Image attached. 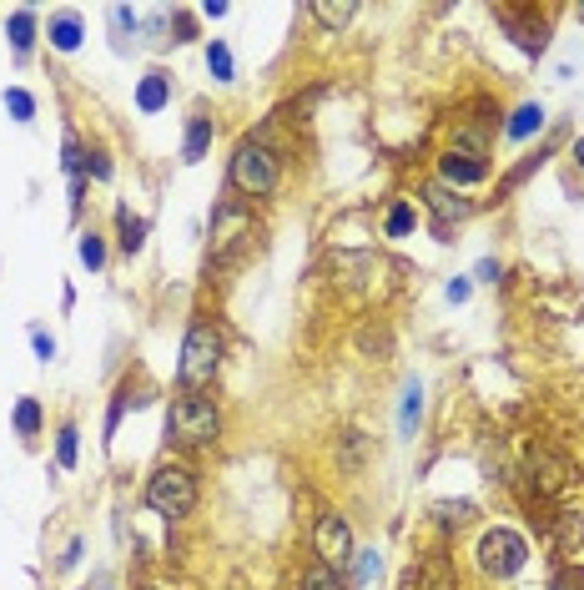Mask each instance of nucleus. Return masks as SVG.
Returning a JSON list of instances; mask_svg holds the SVG:
<instances>
[{
    "instance_id": "1",
    "label": "nucleus",
    "mask_w": 584,
    "mask_h": 590,
    "mask_svg": "<svg viewBox=\"0 0 584 590\" xmlns=\"http://www.w3.org/2000/svg\"><path fill=\"white\" fill-rule=\"evenodd\" d=\"M257 238H262V222H257L252 202H242V197H222L217 212H212V248H207L212 263H217V268L242 263V258L257 248Z\"/></svg>"
},
{
    "instance_id": "2",
    "label": "nucleus",
    "mask_w": 584,
    "mask_h": 590,
    "mask_svg": "<svg viewBox=\"0 0 584 590\" xmlns=\"http://www.w3.org/2000/svg\"><path fill=\"white\" fill-rule=\"evenodd\" d=\"M217 369H222V333H217V323L197 318V323L187 328V338H182L177 379H182L187 394H197V389H207V384L217 379Z\"/></svg>"
},
{
    "instance_id": "3",
    "label": "nucleus",
    "mask_w": 584,
    "mask_h": 590,
    "mask_svg": "<svg viewBox=\"0 0 584 590\" xmlns=\"http://www.w3.org/2000/svg\"><path fill=\"white\" fill-rule=\"evenodd\" d=\"M227 177H232V187H237L242 197H272L277 182H282V162H277V152H272L262 137H247V142H237Z\"/></svg>"
},
{
    "instance_id": "4",
    "label": "nucleus",
    "mask_w": 584,
    "mask_h": 590,
    "mask_svg": "<svg viewBox=\"0 0 584 590\" xmlns=\"http://www.w3.org/2000/svg\"><path fill=\"white\" fill-rule=\"evenodd\" d=\"M146 510H157L162 520H187L197 510V475L187 464H162L146 480Z\"/></svg>"
},
{
    "instance_id": "5",
    "label": "nucleus",
    "mask_w": 584,
    "mask_h": 590,
    "mask_svg": "<svg viewBox=\"0 0 584 590\" xmlns=\"http://www.w3.org/2000/svg\"><path fill=\"white\" fill-rule=\"evenodd\" d=\"M217 434H222V414H217L212 399H202V394H182V399L172 404V414H167V439H172V444H182V449H202V444H212Z\"/></svg>"
},
{
    "instance_id": "6",
    "label": "nucleus",
    "mask_w": 584,
    "mask_h": 590,
    "mask_svg": "<svg viewBox=\"0 0 584 590\" xmlns=\"http://www.w3.org/2000/svg\"><path fill=\"white\" fill-rule=\"evenodd\" d=\"M474 560H479V570H484V575H494V580H514V575L524 570V560H529V545H524V535H514V530L494 525V530H484V535H479Z\"/></svg>"
},
{
    "instance_id": "7",
    "label": "nucleus",
    "mask_w": 584,
    "mask_h": 590,
    "mask_svg": "<svg viewBox=\"0 0 584 590\" xmlns=\"http://www.w3.org/2000/svg\"><path fill=\"white\" fill-rule=\"evenodd\" d=\"M313 550H318V560L323 565H333V570H343L348 560H353V530H348V520L343 515H318V525H313Z\"/></svg>"
},
{
    "instance_id": "8",
    "label": "nucleus",
    "mask_w": 584,
    "mask_h": 590,
    "mask_svg": "<svg viewBox=\"0 0 584 590\" xmlns=\"http://www.w3.org/2000/svg\"><path fill=\"white\" fill-rule=\"evenodd\" d=\"M423 202H428V212L438 217V222H433V232H438V243H449V238H444V232H449L454 222L474 217V202H469V197H459V192H454V187H444V182H428V187H423Z\"/></svg>"
},
{
    "instance_id": "9",
    "label": "nucleus",
    "mask_w": 584,
    "mask_h": 590,
    "mask_svg": "<svg viewBox=\"0 0 584 590\" xmlns=\"http://www.w3.org/2000/svg\"><path fill=\"white\" fill-rule=\"evenodd\" d=\"M489 177V157H479V152H464V147H449L444 157H438V182L444 187H474V182H484Z\"/></svg>"
},
{
    "instance_id": "10",
    "label": "nucleus",
    "mask_w": 584,
    "mask_h": 590,
    "mask_svg": "<svg viewBox=\"0 0 584 590\" xmlns=\"http://www.w3.org/2000/svg\"><path fill=\"white\" fill-rule=\"evenodd\" d=\"M564 480H569L564 454H554V449H534V454H529V485H534L539 495H559Z\"/></svg>"
},
{
    "instance_id": "11",
    "label": "nucleus",
    "mask_w": 584,
    "mask_h": 590,
    "mask_svg": "<svg viewBox=\"0 0 584 590\" xmlns=\"http://www.w3.org/2000/svg\"><path fill=\"white\" fill-rule=\"evenodd\" d=\"M544 16H549V11H544ZM544 16L534 21V11H499V21L509 26V36H514L529 56H539V51H544Z\"/></svg>"
},
{
    "instance_id": "12",
    "label": "nucleus",
    "mask_w": 584,
    "mask_h": 590,
    "mask_svg": "<svg viewBox=\"0 0 584 590\" xmlns=\"http://www.w3.org/2000/svg\"><path fill=\"white\" fill-rule=\"evenodd\" d=\"M167 101H172V76L167 71H146L141 86H136V111L141 116H157Z\"/></svg>"
},
{
    "instance_id": "13",
    "label": "nucleus",
    "mask_w": 584,
    "mask_h": 590,
    "mask_svg": "<svg viewBox=\"0 0 584 590\" xmlns=\"http://www.w3.org/2000/svg\"><path fill=\"white\" fill-rule=\"evenodd\" d=\"M408 590H459V580H454V570H449V560H423L418 570H408Z\"/></svg>"
},
{
    "instance_id": "14",
    "label": "nucleus",
    "mask_w": 584,
    "mask_h": 590,
    "mask_svg": "<svg viewBox=\"0 0 584 590\" xmlns=\"http://www.w3.org/2000/svg\"><path fill=\"white\" fill-rule=\"evenodd\" d=\"M212 137H217L212 116H192V122H187V137H182V162H187V167H197V162L207 157Z\"/></svg>"
},
{
    "instance_id": "15",
    "label": "nucleus",
    "mask_w": 584,
    "mask_h": 590,
    "mask_svg": "<svg viewBox=\"0 0 584 590\" xmlns=\"http://www.w3.org/2000/svg\"><path fill=\"white\" fill-rule=\"evenodd\" d=\"M539 132H544V106H539V101L514 106L509 127H504V137H509V142H529V137H539Z\"/></svg>"
},
{
    "instance_id": "16",
    "label": "nucleus",
    "mask_w": 584,
    "mask_h": 590,
    "mask_svg": "<svg viewBox=\"0 0 584 590\" xmlns=\"http://www.w3.org/2000/svg\"><path fill=\"white\" fill-rule=\"evenodd\" d=\"M116 243L126 258H136L146 248V217H136L131 207H116Z\"/></svg>"
},
{
    "instance_id": "17",
    "label": "nucleus",
    "mask_w": 584,
    "mask_h": 590,
    "mask_svg": "<svg viewBox=\"0 0 584 590\" xmlns=\"http://www.w3.org/2000/svg\"><path fill=\"white\" fill-rule=\"evenodd\" d=\"M6 41H11L16 61H26V56H31V46H36V11H31V6H21V11L6 21Z\"/></svg>"
},
{
    "instance_id": "18",
    "label": "nucleus",
    "mask_w": 584,
    "mask_h": 590,
    "mask_svg": "<svg viewBox=\"0 0 584 590\" xmlns=\"http://www.w3.org/2000/svg\"><path fill=\"white\" fill-rule=\"evenodd\" d=\"M46 41H51L56 51H66V56H71V51H81V16H76V11H56V16H51Z\"/></svg>"
},
{
    "instance_id": "19",
    "label": "nucleus",
    "mask_w": 584,
    "mask_h": 590,
    "mask_svg": "<svg viewBox=\"0 0 584 590\" xmlns=\"http://www.w3.org/2000/svg\"><path fill=\"white\" fill-rule=\"evenodd\" d=\"M383 232H388V238H413V232H418V207L408 197H398L388 207V217H383Z\"/></svg>"
},
{
    "instance_id": "20",
    "label": "nucleus",
    "mask_w": 584,
    "mask_h": 590,
    "mask_svg": "<svg viewBox=\"0 0 584 590\" xmlns=\"http://www.w3.org/2000/svg\"><path fill=\"white\" fill-rule=\"evenodd\" d=\"M207 71H212V81H237V71H232V51H227V41H207Z\"/></svg>"
},
{
    "instance_id": "21",
    "label": "nucleus",
    "mask_w": 584,
    "mask_h": 590,
    "mask_svg": "<svg viewBox=\"0 0 584 590\" xmlns=\"http://www.w3.org/2000/svg\"><path fill=\"white\" fill-rule=\"evenodd\" d=\"M418 414H423V389H418V379H408V384H403V409H398V429H403V434H413Z\"/></svg>"
},
{
    "instance_id": "22",
    "label": "nucleus",
    "mask_w": 584,
    "mask_h": 590,
    "mask_svg": "<svg viewBox=\"0 0 584 590\" xmlns=\"http://www.w3.org/2000/svg\"><path fill=\"white\" fill-rule=\"evenodd\" d=\"M141 404H146V399H141V394L131 389V379H126V384L116 389V404H111V414H106V439L116 434V424H121V414H126V409H141Z\"/></svg>"
},
{
    "instance_id": "23",
    "label": "nucleus",
    "mask_w": 584,
    "mask_h": 590,
    "mask_svg": "<svg viewBox=\"0 0 584 590\" xmlns=\"http://www.w3.org/2000/svg\"><path fill=\"white\" fill-rule=\"evenodd\" d=\"M303 590H348V580H343V570H333V565H313L308 575H303Z\"/></svg>"
},
{
    "instance_id": "24",
    "label": "nucleus",
    "mask_w": 584,
    "mask_h": 590,
    "mask_svg": "<svg viewBox=\"0 0 584 590\" xmlns=\"http://www.w3.org/2000/svg\"><path fill=\"white\" fill-rule=\"evenodd\" d=\"M6 111H11V122H31V116H36V96L26 91V86H6Z\"/></svg>"
},
{
    "instance_id": "25",
    "label": "nucleus",
    "mask_w": 584,
    "mask_h": 590,
    "mask_svg": "<svg viewBox=\"0 0 584 590\" xmlns=\"http://www.w3.org/2000/svg\"><path fill=\"white\" fill-rule=\"evenodd\" d=\"M76 253H81V263H86L91 273H101V268H106V238H101L96 227H91V232H81V248H76Z\"/></svg>"
},
{
    "instance_id": "26",
    "label": "nucleus",
    "mask_w": 584,
    "mask_h": 590,
    "mask_svg": "<svg viewBox=\"0 0 584 590\" xmlns=\"http://www.w3.org/2000/svg\"><path fill=\"white\" fill-rule=\"evenodd\" d=\"M16 434L21 439H36L41 434V399H21L16 404Z\"/></svg>"
},
{
    "instance_id": "27",
    "label": "nucleus",
    "mask_w": 584,
    "mask_h": 590,
    "mask_svg": "<svg viewBox=\"0 0 584 590\" xmlns=\"http://www.w3.org/2000/svg\"><path fill=\"white\" fill-rule=\"evenodd\" d=\"M433 515L444 520L449 530H459V525H469V520H474V505H469V500H444V505H433Z\"/></svg>"
},
{
    "instance_id": "28",
    "label": "nucleus",
    "mask_w": 584,
    "mask_h": 590,
    "mask_svg": "<svg viewBox=\"0 0 584 590\" xmlns=\"http://www.w3.org/2000/svg\"><path fill=\"white\" fill-rule=\"evenodd\" d=\"M76 424H61V434H56V464L61 469H76Z\"/></svg>"
},
{
    "instance_id": "29",
    "label": "nucleus",
    "mask_w": 584,
    "mask_h": 590,
    "mask_svg": "<svg viewBox=\"0 0 584 590\" xmlns=\"http://www.w3.org/2000/svg\"><path fill=\"white\" fill-rule=\"evenodd\" d=\"M313 16H318L323 26H348V21L358 16V6H328V0H318V6H313Z\"/></svg>"
},
{
    "instance_id": "30",
    "label": "nucleus",
    "mask_w": 584,
    "mask_h": 590,
    "mask_svg": "<svg viewBox=\"0 0 584 590\" xmlns=\"http://www.w3.org/2000/svg\"><path fill=\"white\" fill-rule=\"evenodd\" d=\"M378 560H383L378 550H363V555H358V565H353V585H368V580L378 575Z\"/></svg>"
},
{
    "instance_id": "31",
    "label": "nucleus",
    "mask_w": 584,
    "mask_h": 590,
    "mask_svg": "<svg viewBox=\"0 0 584 590\" xmlns=\"http://www.w3.org/2000/svg\"><path fill=\"white\" fill-rule=\"evenodd\" d=\"M111 26H116V46H126V31H136V16L126 6H111Z\"/></svg>"
},
{
    "instance_id": "32",
    "label": "nucleus",
    "mask_w": 584,
    "mask_h": 590,
    "mask_svg": "<svg viewBox=\"0 0 584 590\" xmlns=\"http://www.w3.org/2000/svg\"><path fill=\"white\" fill-rule=\"evenodd\" d=\"M31 343H36V353H41V364H51V359H56V338H51L46 328H31Z\"/></svg>"
},
{
    "instance_id": "33",
    "label": "nucleus",
    "mask_w": 584,
    "mask_h": 590,
    "mask_svg": "<svg viewBox=\"0 0 584 590\" xmlns=\"http://www.w3.org/2000/svg\"><path fill=\"white\" fill-rule=\"evenodd\" d=\"M444 293H449V303H469V293H474V288H469V278H449V288H444Z\"/></svg>"
},
{
    "instance_id": "34",
    "label": "nucleus",
    "mask_w": 584,
    "mask_h": 590,
    "mask_svg": "<svg viewBox=\"0 0 584 590\" xmlns=\"http://www.w3.org/2000/svg\"><path fill=\"white\" fill-rule=\"evenodd\" d=\"M554 590H584V570H559Z\"/></svg>"
},
{
    "instance_id": "35",
    "label": "nucleus",
    "mask_w": 584,
    "mask_h": 590,
    "mask_svg": "<svg viewBox=\"0 0 584 590\" xmlns=\"http://www.w3.org/2000/svg\"><path fill=\"white\" fill-rule=\"evenodd\" d=\"M86 157H91V162H86V167H91V177H101V182H106V177H111V162H106V152H86Z\"/></svg>"
},
{
    "instance_id": "36",
    "label": "nucleus",
    "mask_w": 584,
    "mask_h": 590,
    "mask_svg": "<svg viewBox=\"0 0 584 590\" xmlns=\"http://www.w3.org/2000/svg\"><path fill=\"white\" fill-rule=\"evenodd\" d=\"M499 273H504V268H499L494 258H484V263L474 268V278H479V283H499Z\"/></svg>"
},
{
    "instance_id": "37",
    "label": "nucleus",
    "mask_w": 584,
    "mask_h": 590,
    "mask_svg": "<svg viewBox=\"0 0 584 590\" xmlns=\"http://www.w3.org/2000/svg\"><path fill=\"white\" fill-rule=\"evenodd\" d=\"M574 167H579V172H584V137H579V142H574Z\"/></svg>"
},
{
    "instance_id": "38",
    "label": "nucleus",
    "mask_w": 584,
    "mask_h": 590,
    "mask_svg": "<svg viewBox=\"0 0 584 590\" xmlns=\"http://www.w3.org/2000/svg\"><path fill=\"white\" fill-rule=\"evenodd\" d=\"M579 16H584V6H579Z\"/></svg>"
}]
</instances>
